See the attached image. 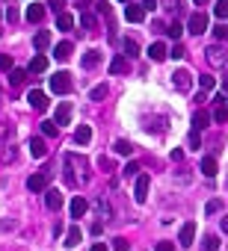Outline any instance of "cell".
Listing matches in <instances>:
<instances>
[{
  "mask_svg": "<svg viewBox=\"0 0 228 251\" xmlns=\"http://www.w3.org/2000/svg\"><path fill=\"white\" fill-rule=\"evenodd\" d=\"M136 171H139V166H136V163H128V166H125V177H133Z\"/></svg>",
  "mask_w": 228,
  "mask_h": 251,
  "instance_id": "bcb514c9",
  "label": "cell"
},
{
  "mask_svg": "<svg viewBox=\"0 0 228 251\" xmlns=\"http://www.w3.org/2000/svg\"><path fill=\"white\" fill-rule=\"evenodd\" d=\"M216 171H219V166H216V160H213V157H205V160H202V174H208V177H213Z\"/></svg>",
  "mask_w": 228,
  "mask_h": 251,
  "instance_id": "d4e9b609",
  "label": "cell"
},
{
  "mask_svg": "<svg viewBox=\"0 0 228 251\" xmlns=\"http://www.w3.org/2000/svg\"><path fill=\"white\" fill-rule=\"evenodd\" d=\"M113 151H116V154H122V157H131V151H133V145H131V142H128V139H119V142H116V145H113Z\"/></svg>",
  "mask_w": 228,
  "mask_h": 251,
  "instance_id": "484cf974",
  "label": "cell"
},
{
  "mask_svg": "<svg viewBox=\"0 0 228 251\" xmlns=\"http://www.w3.org/2000/svg\"><path fill=\"white\" fill-rule=\"evenodd\" d=\"M89 139H92V127L89 124H80L77 130H74V142H77V145H86Z\"/></svg>",
  "mask_w": 228,
  "mask_h": 251,
  "instance_id": "d6986e66",
  "label": "cell"
},
{
  "mask_svg": "<svg viewBox=\"0 0 228 251\" xmlns=\"http://www.w3.org/2000/svg\"><path fill=\"white\" fill-rule=\"evenodd\" d=\"M184 53H187V50H184V48H181V45H175V48H172V50H169V56H175V59H181V56H184Z\"/></svg>",
  "mask_w": 228,
  "mask_h": 251,
  "instance_id": "c3c4849f",
  "label": "cell"
},
{
  "mask_svg": "<svg viewBox=\"0 0 228 251\" xmlns=\"http://www.w3.org/2000/svg\"><path fill=\"white\" fill-rule=\"evenodd\" d=\"M42 18H45V6H42V3H30V6H27V21H30V24H39Z\"/></svg>",
  "mask_w": 228,
  "mask_h": 251,
  "instance_id": "5bb4252c",
  "label": "cell"
},
{
  "mask_svg": "<svg viewBox=\"0 0 228 251\" xmlns=\"http://www.w3.org/2000/svg\"><path fill=\"white\" fill-rule=\"evenodd\" d=\"M42 133H45V136H48V139H54V136H57V133H59V127H57V124H54V121H42Z\"/></svg>",
  "mask_w": 228,
  "mask_h": 251,
  "instance_id": "d6a6232c",
  "label": "cell"
},
{
  "mask_svg": "<svg viewBox=\"0 0 228 251\" xmlns=\"http://www.w3.org/2000/svg\"><path fill=\"white\" fill-rule=\"evenodd\" d=\"M86 210H89V201H86L83 195H74V198H71V219L86 216Z\"/></svg>",
  "mask_w": 228,
  "mask_h": 251,
  "instance_id": "ba28073f",
  "label": "cell"
},
{
  "mask_svg": "<svg viewBox=\"0 0 228 251\" xmlns=\"http://www.w3.org/2000/svg\"><path fill=\"white\" fill-rule=\"evenodd\" d=\"M113 251H128V239H113Z\"/></svg>",
  "mask_w": 228,
  "mask_h": 251,
  "instance_id": "f6af8a7d",
  "label": "cell"
},
{
  "mask_svg": "<svg viewBox=\"0 0 228 251\" xmlns=\"http://www.w3.org/2000/svg\"><path fill=\"white\" fill-rule=\"evenodd\" d=\"M125 18H128L131 24H139V21L145 18V9H142V6H128V9H125Z\"/></svg>",
  "mask_w": 228,
  "mask_h": 251,
  "instance_id": "44dd1931",
  "label": "cell"
},
{
  "mask_svg": "<svg viewBox=\"0 0 228 251\" xmlns=\"http://www.w3.org/2000/svg\"><path fill=\"white\" fill-rule=\"evenodd\" d=\"M154 251H175V245H172V242H157Z\"/></svg>",
  "mask_w": 228,
  "mask_h": 251,
  "instance_id": "f907efd6",
  "label": "cell"
},
{
  "mask_svg": "<svg viewBox=\"0 0 228 251\" xmlns=\"http://www.w3.org/2000/svg\"><path fill=\"white\" fill-rule=\"evenodd\" d=\"M80 236H83V234H80V228H77V225H71V228L65 231V242H62V245H65V248L80 245Z\"/></svg>",
  "mask_w": 228,
  "mask_h": 251,
  "instance_id": "9a60e30c",
  "label": "cell"
},
{
  "mask_svg": "<svg viewBox=\"0 0 228 251\" xmlns=\"http://www.w3.org/2000/svg\"><path fill=\"white\" fill-rule=\"evenodd\" d=\"M216 248H219V236L208 234V236H205V251H216Z\"/></svg>",
  "mask_w": 228,
  "mask_h": 251,
  "instance_id": "d590c367",
  "label": "cell"
},
{
  "mask_svg": "<svg viewBox=\"0 0 228 251\" xmlns=\"http://www.w3.org/2000/svg\"><path fill=\"white\" fill-rule=\"evenodd\" d=\"M210 118H213L216 124H225V121H228V106L222 103V95L216 98V106H213V116H210Z\"/></svg>",
  "mask_w": 228,
  "mask_h": 251,
  "instance_id": "4fadbf2b",
  "label": "cell"
},
{
  "mask_svg": "<svg viewBox=\"0 0 228 251\" xmlns=\"http://www.w3.org/2000/svg\"><path fill=\"white\" fill-rule=\"evenodd\" d=\"M213 15H216L219 21H225V18H228V0H216V6H213Z\"/></svg>",
  "mask_w": 228,
  "mask_h": 251,
  "instance_id": "f546056e",
  "label": "cell"
},
{
  "mask_svg": "<svg viewBox=\"0 0 228 251\" xmlns=\"http://www.w3.org/2000/svg\"><path fill=\"white\" fill-rule=\"evenodd\" d=\"M148 56L154 59V62H163V59L169 56V50H166V45H163V42H154V45L148 48Z\"/></svg>",
  "mask_w": 228,
  "mask_h": 251,
  "instance_id": "e0dca14e",
  "label": "cell"
},
{
  "mask_svg": "<svg viewBox=\"0 0 228 251\" xmlns=\"http://www.w3.org/2000/svg\"><path fill=\"white\" fill-rule=\"evenodd\" d=\"M193 239H196V225H193V222H187V225L181 228V234H178V242L190 248V245H193Z\"/></svg>",
  "mask_w": 228,
  "mask_h": 251,
  "instance_id": "30bf717a",
  "label": "cell"
},
{
  "mask_svg": "<svg viewBox=\"0 0 228 251\" xmlns=\"http://www.w3.org/2000/svg\"><path fill=\"white\" fill-rule=\"evenodd\" d=\"M89 98H92V100H104V98H107V86H104V83H101V86H95V89L89 92Z\"/></svg>",
  "mask_w": 228,
  "mask_h": 251,
  "instance_id": "e575fe53",
  "label": "cell"
},
{
  "mask_svg": "<svg viewBox=\"0 0 228 251\" xmlns=\"http://www.w3.org/2000/svg\"><path fill=\"white\" fill-rule=\"evenodd\" d=\"M181 6H184L181 0H163V9H166V12H172V15H175V12H181Z\"/></svg>",
  "mask_w": 228,
  "mask_h": 251,
  "instance_id": "8d00e7d4",
  "label": "cell"
},
{
  "mask_svg": "<svg viewBox=\"0 0 228 251\" xmlns=\"http://www.w3.org/2000/svg\"><path fill=\"white\" fill-rule=\"evenodd\" d=\"M193 3H199V6H202V3H208V0H193Z\"/></svg>",
  "mask_w": 228,
  "mask_h": 251,
  "instance_id": "6f0895ef",
  "label": "cell"
},
{
  "mask_svg": "<svg viewBox=\"0 0 228 251\" xmlns=\"http://www.w3.org/2000/svg\"><path fill=\"white\" fill-rule=\"evenodd\" d=\"M33 45H36V50H45L51 45V33L48 30H39V33H36V39H33Z\"/></svg>",
  "mask_w": 228,
  "mask_h": 251,
  "instance_id": "7402d4cb",
  "label": "cell"
},
{
  "mask_svg": "<svg viewBox=\"0 0 228 251\" xmlns=\"http://www.w3.org/2000/svg\"><path fill=\"white\" fill-rule=\"evenodd\" d=\"M101 62V53L98 50H89V53H83V68H95Z\"/></svg>",
  "mask_w": 228,
  "mask_h": 251,
  "instance_id": "f1b7e54d",
  "label": "cell"
},
{
  "mask_svg": "<svg viewBox=\"0 0 228 251\" xmlns=\"http://www.w3.org/2000/svg\"><path fill=\"white\" fill-rule=\"evenodd\" d=\"M98 12H101V15H107V18H110V3H98Z\"/></svg>",
  "mask_w": 228,
  "mask_h": 251,
  "instance_id": "f5cc1de1",
  "label": "cell"
},
{
  "mask_svg": "<svg viewBox=\"0 0 228 251\" xmlns=\"http://www.w3.org/2000/svg\"><path fill=\"white\" fill-rule=\"evenodd\" d=\"M24 80H27V71H21V68H12V71H9V83H12V86H21Z\"/></svg>",
  "mask_w": 228,
  "mask_h": 251,
  "instance_id": "4316f807",
  "label": "cell"
},
{
  "mask_svg": "<svg viewBox=\"0 0 228 251\" xmlns=\"http://www.w3.org/2000/svg\"><path fill=\"white\" fill-rule=\"evenodd\" d=\"M222 89H225V92H228V77H225V80H222Z\"/></svg>",
  "mask_w": 228,
  "mask_h": 251,
  "instance_id": "9f6ffc18",
  "label": "cell"
},
{
  "mask_svg": "<svg viewBox=\"0 0 228 251\" xmlns=\"http://www.w3.org/2000/svg\"><path fill=\"white\" fill-rule=\"evenodd\" d=\"M80 24H83L86 30H95V24H98V21H95V15H92V12H83V15H80Z\"/></svg>",
  "mask_w": 228,
  "mask_h": 251,
  "instance_id": "836d02e7",
  "label": "cell"
},
{
  "mask_svg": "<svg viewBox=\"0 0 228 251\" xmlns=\"http://www.w3.org/2000/svg\"><path fill=\"white\" fill-rule=\"evenodd\" d=\"M0 71H12V56H0Z\"/></svg>",
  "mask_w": 228,
  "mask_h": 251,
  "instance_id": "ee69618b",
  "label": "cell"
},
{
  "mask_svg": "<svg viewBox=\"0 0 228 251\" xmlns=\"http://www.w3.org/2000/svg\"><path fill=\"white\" fill-rule=\"evenodd\" d=\"M148 186H151L148 174H139V177H136V189H133V198H136V204H145V198H148Z\"/></svg>",
  "mask_w": 228,
  "mask_h": 251,
  "instance_id": "52a82bcc",
  "label": "cell"
},
{
  "mask_svg": "<svg viewBox=\"0 0 228 251\" xmlns=\"http://www.w3.org/2000/svg\"><path fill=\"white\" fill-rule=\"evenodd\" d=\"M199 86H202V89L208 92V89H213V86H216V80H213L210 74H202V77H199Z\"/></svg>",
  "mask_w": 228,
  "mask_h": 251,
  "instance_id": "f35d334b",
  "label": "cell"
},
{
  "mask_svg": "<svg viewBox=\"0 0 228 251\" xmlns=\"http://www.w3.org/2000/svg\"><path fill=\"white\" fill-rule=\"evenodd\" d=\"M51 92H57V95H68L71 92V74L68 71H57V74L51 77Z\"/></svg>",
  "mask_w": 228,
  "mask_h": 251,
  "instance_id": "7a4b0ae2",
  "label": "cell"
},
{
  "mask_svg": "<svg viewBox=\"0 0 228 251\" xmlns=\"http://www.w3.org/2000/svg\"><path fill=\"white\" fill-rule=\"evenodd\" d=\"M92 251H107V245H104V242H95V245H92Z\"/></svg>",
  "mask_w": 228,
  "mask_h": 251,
  "instance_id": "db71d44e",
  "label": "cell"
},
{
  "mask_svg": "<svg viewBox=\"0 0 228 251\" xmlns=\"http://www.w3.org/2000/svg\"><path fill=\"white\" fill-rule=\"evenodd\" d=\"M181 33H184V27H181V24H178V21H175V24H169V27H166V35H169V39H175V42H178V39H181Z\"/></svg>",
  "mask_w": 228,
  "mask_h": 251,
  "instance_id": "1f68e13d",
  "label": "cell"
},
{
  "mask_svg": "<svg viewBox=\"0 0 228 251\" xmlns=\"http://www.w3.org/2000/svg\"><path fill=\"white\" fill-rule=\"evenodd\" d=\"M213 35H216L219 42H228V24H219V27L213 30Z\"/></svg>",
  "mask_w": 228,
  "mask_h": 251,
  "instance_id": "60d3db41",
  "label": "cell"
},
{
  "mask_svg": "<svg viewBox=\"0 0 228 251\" xmlns=\"http://www.w3.org/2000/svg\"><path fill=\"white\" fill-rule=\"evenodd\" d=\"M0 160H3V163H12V160H15V151H12V148H6L3 154H0Z\"/></svg>",
  "mask_w": 228,
  "mask_h": 251,
  "instance_id": "7dc6e473",
  "label": "cell"
},
{
  "mask_svg": "<svg viewBox=\"0 0 228 251\" xmlns=\"http://www.w3.org/2000/svg\"><path fill=\"white\" fill-rule=\"evenodd\" d=\"M219 210H222V201H219V198L208 201V207H205V213H208V216H213V213H219Z\"/></svg>",
  "mask_w": 228,
  "mask_h": 251,
  "instance_id": "74e56055",
  "label": "cell"
},
{
  "mask_svg": "<svg viewBox=\"0 0 228 251\" xmlns=\"http://www.w3.org/2000/svg\"><path fill=\"white\" fill-rule=\"evenodd\" d=\"M27 100H30V106H33V110H48V95L45 92H39V89H33L30 95H27Z\"/></svg>",
  "mask_w": 228,
  "mask_h": 251,
  "instance_id": "9c48e42d",
  "label": "cell"
},
{
  "mask_svg": "<svg viewBox=\"0 0 228 251\" xmlns=\"http://www.w3.org/2000/svg\"><path fill=\"white\" fill-rule=\"evenodd\" d=\"M48 181H51V174H48V171L30 174V181H27V189H30V192H45V189H48Z\"/></svg>",
  "mask_w": 228,
  "mask_h": 251,
  "instance_id": "8992f818",
  "label": "cell"
},
{
  "mask_svg": "<svg viewBox=\"0 0 228 251\" xmlns=\"http://www.w3.org/2000/svg\"><path fill=\"white\" fill-rule=\"evenodd\" d=\"M125 71H128V59L125 56H116L110 62V74H125Z\"/></svg>",
  "mask_w": 228,
  "mask_h": 251,
  "instance_id": "cb8c5ba5",
  "label": "cell"
},
{
  "mask_svg": "<svg viewBox=\"0 0 228 251\" xmlns=\"http://www.w3.org/2000/svg\"><path fill=\"white\" fill-rule=\"evenodd\" d=\"M71 50H74V48H71V42H59V45H57V50H54V56H57L59 62H65V59L71 56Z\"/></svg>",
  "mask_w": 228,
  "mask_h": 251,
  "instance_id": "603a6c76",
  "label": "cell"
},
{
  "mask_svg": "<svg viewBox=\"0 0 228 251\" xmlns=\"http://www.w3.org/2000/svg\"><path fill=\"white\" fill-rule=\"evenodd\" d=\"M190 148H199V133H196V130L190 133Z\"/></svg>",
  "mask_w": 228,
  "mask_h": 251,
  "instance_id": "816d5d0a",
  "label": "cell"
},
{
  "mask_svg": "<svg viewBox=\"0 0 228 251\" xmlns=\"http://www.w3.org/2000/svg\"><path fill=\"white\" fill-rule=\"evenodd\" d=\"M48 9H51V12H57V15H62V9H65V0H48Z\"/></svg>",
  "mask_w": 228,
  "mask_h": 251,
  "instance_id": "ab89813d",
  "label": "cell"
},
{
  "mask_svg": "<svg viewBox=\"0 0 228 251\" xmlns=\"http://www.w3.org/2000/svg\"><path fill=\"white\" fill-rule=\"evenodd\" d=\"M122 48H125V59H128V56H139V45H136L133 39H125Z\"/></svg>",
  "mask_w": 228,
  "mask_h": 251,
  "instance_id": "83f0119b",
  "label": "cell"
},
{
  "mask_svg": "<svg viewBox=\"0 0 228 251\" xmlns=\"http://www.w3.org/2000/svg\"><path fill=\"white\" fill-rule=\"evenodd\" d=\"M65 181L71 184V186H77V184H86L89 181V174H86V168H89V163L83 160V157H77V154H68L65 157Z\"/></svg>",
  "mask_w": 228,
  "mask_h": 251,
  "instance_id": "6da1fadb",
  "label": "cell"
},
{
  "mask_svg": "<svg viewBox=\"0 0 228 251\" xmlns=\"http://www.w3.org/2000/svg\"><path fill=\"white\" fill-rule=\"evenodd\" d=\"M68 121H71V103L62 100V103L57 106V118H54V124L59 127V124H68Z\"/></svg>",
  "mask_w": 228,
  "mask_h": 251,
  "instance_id": "8fae6325",
  "label": "cell"
},
{
  "mask_svg": "<svg viewBox=\"0 0 228 251\" xmlns=\"http://www.w3.org/2000/svg\"><path fill=\"white\" fill-rule=\"evenodd\" d=\"M119 3H128V0H119Z\"/></svg>",
  "mask_w": 228,
  "mask_h": 251,
  "instance_id": "680465c9",
  "label": "cell"
},
{
  "mask_svg": "<svg viewBox=\"0 0 228 251\" xmlns=\"http://www.w3.org/2000/svg\"><path fill=\"white\" fill-rule=\"evenodd\" d=\"M172 83L178 92H190V86H193V74H190L187 68H178L175 74H172Z\"/></svg>",
  "mask_w": 228,
  "mask_h": 251,
  "instance_id": "5b68a950",
  "label": "cell"
},
{
  "mask_svg": "<svg viewBox=\"0 0 228 251\" xmlns=\"http://www.w3.org/2000/svg\"><path fill=\"white\" fill-rule=\"evenodd\" d=\"M30 154H33L36 160H42V157L48 154V145H45V139H30Z\"/></svg>",
  "mask_w": 228,
  "mask_h": 251,
  "instance_id": "ac0fdd59",
  "label": "cell"
},
{
  "mask_svg": "<svg viewBox=\"0 0 228 251\" xmlns=\"http://www.w3.org/2000/svg\"><path fill=\"white\" fill-rule=\"evenodd\" d=\"M42 71H48V56L45 53H36L30 59V74H42Z\"/></svg>",
  "mask_w": 228,
  "mask_h": 251,
  "instance_id": "7c38bea8",
  "label": "cell"
},
{
  "mask_svg": "<svg viewBox=\"0 0 228 251\" xmlns=\"http://www.w3.org/2000/svg\"><path fill=\"white\" fill-rule=\"evenodd\" d=\"M208 124H210V113H205V110H199V113L193 116V130L199 133V130H205Z\"/></svg>",
  "mask_w": 228,
  "mask_h": 251,
  "instance_id": "ffe728a7",
  "label": "cell"
},
{
  "mask_svg": "<svg viewBox=\"0 0 228 251\" xmlns=\"http://www.w3.org/2000/svg\"><path fill=\"white\" fill-rule=\"evenodd\" d=\"M6 21L15 24V21H18V9H6Z\"/></svg>",
  "mask_w": 228,
  "mask_h": 251,
  "instance_id": "681fc988",
  "label": "cell"
},
{
  "mask_svg": "<svg viewBox=\"0 0 228 251\" xmlns=\"http://www.w3.org/2000/svg\"><path fill=\"white\" fill-rule=\"evenodd\" d=\"M57 27H59V30H71V27H74V18H71L68 12H62V15H57Z\"/></svg>",
  "mask_w": 228,
  "mask_h": 251,
  "instance_id": "4dcf8cb0",
  "label": "cell"
},
{
  "mask_svg": "<svg viewBox=\"0 0 228 251\" xmlns=\"http://www.w3.org/2000/svg\"><path fill=\"white\" fill-rule=\"evenodd\" d=\"M95 210H98V216H101V219H110V207H107L104 201H98V204H95Z\"/></svg>",
  "mask_w": 228,
  "mask_h": 251,
  "instance_id": "7bdbcfd3",
  "label": "cell"
},
{
  "mask_svg": "<svg viewBox=\"0 0 228 251\" xmlns=\"http://www.w3.org/2000/svg\"><path fill=\"white\" fill-rule=\"evenodd\" d=\"M187 30L193 33V35H202L208 30V15L205 12H193V15H190V21H187Z\"/></svg>",
  "mask_w": 228,
  "mask_h": 251,
  "instance_id": "277c9868",
  "label": "cell"
},
{
  "mask_svg": "<svg viewBox=\"0 0 228 251\" xmlns=\"http://www.w3.org/2000/svg\"><path fill=\"white\" fill-rule=\"evenodd\" d=\"M205 59H208L213 68H222V65H228V53H225V48H219V45H210V48L205 50Z\"/></svg>",
  "mask_w": 228,
  "mask_h": 251,
  "instance_id": "3957f363",
  "label": "cell"
},
{
  "mask_svg": "<svg viewBox=\"0 0 228 251\" xmlns=\"http://www.w3.org/2000/svg\"><path fill=\"white\" fill-rule=\"evenodd\" d=\"M222 231H225V234H228V216H225V219H222Z\"/></svg>",
  "mask_w": 228,
  "mask_h": 251,
  "instance_id": "11a10c76",
  "label": "cell"
},
{
  "mask_svg": "<svg viewBox=\"0 0 228 251\" xmlns=\"http://www.w3.org/2000/svg\"><path fill=\"white\" fill-rule=\"evenodd\" d=\"M45 204H48V210H59L62 207V192L59 189H48L45 192Z\"/></svg>",
  "mask_w": 228,
  "mask_h": 251,
  "instance_id": "2e32d148",
  "label": "cell"
},
{
  "mask_svg": "<svg viewBox=\"0 0 228 251\" xmlns=\"http://www.w3.org/2000/svg\"><path fill=\"white\" fill-rule=\"evenodd\" d=\"M12 133H15L12 124H0V139H12Z\"/></svg>",
  "mask_w": 228,
  "mask_h": 251,
  "instance_id": "b9f144b4",
  "label": "cell"
}]
</instances>
